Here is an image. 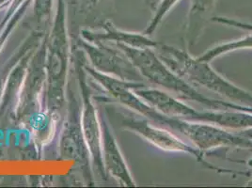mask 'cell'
<instances>
[{
    "label": "cell",
    "mask_w": 252,
    "mask_h": 188,
    "mask_svg": "<svg viewBox=\"0 0 252 188\" xmlns=\"http://www.w3.org/2000/svg\"><path fill=\"white\" fill-rule=\"evenodd\" d=\"M137 94L159 113L168 117L190 121L197 111L172 95L158 89L140 90Z\"/></svg>",
    "instance_id": "5b68a950"
},
{
    "label": "cell",
    "mask_w": 252,
    "mask_h": 188,
    "mask_svg": "<svg viewBox=\"0 0 252 188\" xmlns=\"http://www.w3.org/2000/svg\"><path fill=\"white\" fill-rule=\"evenodd\" d=\"M126 54L140 74L155 84L182 98L195 101L212 109H220V100L208 98L200 94L194 86L179 76L162 62L154 48L124 47Z\"/></svg>",
    "instance_id": "7a4b0ae2"
},
{
    "label": "cell",
    "mask_w": 252,
    "mask_h": 188,
    "mask_svg": "<svg viewBox=\"0 0 252 188\" xmlns=\"http://www.w3.org/2000/svg\"><path fill=\"white\" fill-rule=\"evenodd\" d=\"M243 49H252V34L242 37L240 39L233 40L230 42L220 43L208 49L205 53L198 57V60L201 62L211 63L215 59L220 57L227 53L234 52Z\"/></svg>",
    "instance_id": "52a82bcc"
},
{
    "label": "cell",
    "mask_w": 252,
    "mask_h": 188,
    "mask_svg": "<svg viewBox=\"0 0 252 188\" xmlns=\"http://www.w3.org/2000/svg\"><path fill=\"white\" fill-rule=\"evenodd\" d=\"M216 0H190L189 22L194 20L195 17L205 13L214 6Z\"/></svg>",
    "instance_id": "9c48e42d"
},
{
    "label": "cell",
    "mask_w": 252,
    "mask_h": 188,
    "mask_svg": "<svg viewBox=\"0 0 252 188\" xmlns=\"http://www.w3.org/2000/svg\"><path fill=\"white\" fill-rule=\"evenodd\" d=\"M162 0H147L148 5L153 9L156 10L158 8V5L161 3Z\"/></svg>",
    "instance_id": "30bf717a"
},
{
    "label": "cell",
    "mask_w": 252,
    "mask_h": 188,
    "mask_svg": "<svg viewBox=\"0 0 252 188\" xmlns=\"http://www.w3.org/2000/svg\"><path fill=\"white\" fill-rule=\"evenodd\" d=\"M154 123L186 136L193 143V146L203 154L221 148H238L252 151V138L233 134L228 129L212 124L172 118L159 112Z\"/></svg>",
    "instance_id": "3957f363"
},
{
    "label": "cell",
    "mask_w": 252,
    "mask_h": 188,
    "mask_svg": "<svg viewBox=\"0 0 252 188\" xmlns=\"http://www.w3.org/2000/svg\"><path fill=\"white\" fill-rule=\"evenodd\" d=\"M246 187H250V188H252V179H251L249 182H247V183H246Z\"/></svg>",
    "instance_id": "8fae6325"
},
{
    "label": "cell",
    "mask_w": 252,
    "mask_h": 188,
    "mask_svg": "<svg viewBox=\"0 0 252 188\" xmlns=\"http://www.w3.org/2000/svg\"><path fill=\"white\" fill-rule=\"evenodd\" d=\"M155 51L163 63L192 86L202 87L235 104L252 105V93L224 78L211 67L210 63L201 62L186 50L161 42Z\"/></svg>",
    "instance_id": "6da1fadb"
},
{
    "label": "cell",
    "mask_w": 252,
    "mask_h": 188,
    "mask_svg": "<svg viewBox=\"0 0 252 188\" xmlns=\"http://www.w3.org/2000/svg\"><path fill=\"white\" fill-rule=\"evenodd\" d=\"M181 0H162L161 3L158 6L156 9V12L154 15L153 20L149 24L147 30H146V34H152L158 28V26L162 23L163 19L167 16L170 10L174 8V6L177 5V3Z\"/></svg>",
    "instance_id": "ba28073f"
},
{
    "label": "cell",
    "mask_w": 252,
    "mask_h": 188,
    "mask_svg": "<svg viewBox=\"0 0 252 188\" xmlns=\"http://www.w3.org/2000/svg\"><path fill=\"white\" fill-rule=\"evenodd\" d=\"M127 125L129 126L132 130H134L136 133L139 134L142 137H144L150 143L153 145L163 150L165 152L170 153H186L195 157L200 164L206 168L218 171L220 173H230V174H247L246 172H236L234 170H230L222 167H216L210 163L206 162L204 159V154L198 150L196 147L190 146L182 139H180L178 136H175L170 130H168L165 127L157 126L152 125L150 122L143 119H135L127 123Z\"/></svg>",
    "instance_id": "277c9868"
},
{
    "label": "cell",
    "mask_w": 252,
    "mask_h": 188,
    "mask_svg": "<svg viewBox=\"0 0 252 188\" xmlns=\"http://www.w3.org/2000/svg\"><path fill=\"white\" fill-rule=\"evenodd\" d=\"M192 122H201L220 126L228 130L246 131L252 129V114L234 109H211L196 111L191 118Z\"/></svg>",
    "instance_id": "8992f818"
}]
</instances>
